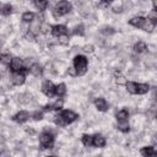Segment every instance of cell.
Listing matches in <instances>:
<instances>
[{
	"instance_id": "20",
	"label": "cell",
	"mask_w": 157,
	"mask_h": 157,
	"mask_svg": "<svg viewBox=\"0 0 157 157\" xmlns=\"http://www.w3.org/2000/svg\"><path fill=\"white\" fill-rule=\"evenodd\" d=\"M39 22L38 21H36V22H33L32 24V26H31V30H30V33L32 35V36H36V35H38V32H39Z\"/></svg>"
},
{
	"instance_id": "38",
	"label": "cell",
	"mask_w": 157,
	"mask_h": 157,
	"mask_svg": "<svg viewBox=\"0 0 157 157\" xmlns=\"http://www.w3.org/2000/svg\"><path fill=\"white\" fill-rule=\"evenodd\" d=\"M69 74L71 75V76H75V75H77V72H76V70H75V68H69Z\"/></svg>"
},
{
	"instance_id": "26",
	"label": "cell",
	"mask_w": 157,
	"mask_h": 157,
	"mask_svg": "<svg viewBox=\"0 0 157 157\" xmlns=\"http://www.w3.org/2000/svg\"><path fill=\"white\" fill-rule=\"evenodd\" d=\"M19 98H20V102H21V103H28V102H31V100H32L31 95H28V93L21 95Z\"/></svg>"
},
{
	"instance_id": "23",
	"label": "cell",
	"mask_w": 157,
	"mask_h": 157,
	"mask_svg": "<svg viewBox=\"0 0 157 157\" xmlns=\"http://www.w3.org/2000/svg\"><path fill=\"white\" fill-rule=\"evenodd\" d=\"M33 19H35V14L33 13H25L24 15H22V20L25 21V22H32L33 21Z\"/></svg>"
},
{
	"instance_id": "18",
	"label": "cell",
	"mask_w": 157,
	"mask_h": 157,
	"mask_svg": "<svg viewBox=\"0 0 157 157\" xmlns=\"http://www.w3.org/2000/svg\"><path fill=\"white\" fill-rule=\"evenodd\" d=\"M134 50H135L136 53H144V52L146 50V44H145L144 42H137V43L135 44V47H134Z\"/></svg>"
},
{
	"instance_id": "15",
	"label": "cell",
	"mask_w": 157,
	"mask_h": 157,
	"mask_svg": "<svg viewBox=\"0 0 157 157\" xmlns=\"http://www.w3.org/2000/svg\"><path fill=\"white\" fill-rule=\"evenodd\" d=\"M30 71H31V74H32L33 76H39V75L42 74V66H41L39 64H33V65L31 66Z\"/></svg>"
},
{
	"instance_id": "16",
	"label": "cell",
	"mask_w": 157,
	"mask_h": 157,
	"mask_svg": "<svg viewBox=\"0 0 157 157\" xmlns=\"http://www.w3.org/2000/svg\"><path fill=\"white\" fill-rule=\"evenodd\" d=\"M129 123H128V120H120V122H118V129L120 130V131H123V133H128L129 131Z\"/></svg>"
},
{
	"instance_id": "27",
	"label": "cell",
	"mask_w": 157,
	"mask_h": 157,
	"mask_svg": "<svg viewBox=\"0 0 157 157\" xmlns=\"http://www.w3.org/2000/svg\"><path fill=\"white\" fill-rule=\"evenodd\" d=\"M63 103H64L63 100H58V101H55V102L50 106V108H52V109H55V111H59V109L63 107Z\"/></svg>"
},
{
	"instance_id": "11",
	"label": "cell",
	"mask_w": 157,
	"mask_h": 157,
	"mask_svg": "<svg viewBox=\"0 0 157 157\" xmlns=\"http://www.w3.org/2000/svg\"><path fill=\"white\" fill-rule=\"evenodd\" d=\"M13 82H14L15 85H17V86L22 85V84L25 82V75L21 74V72H15V74L13 75Z\"/></svg>"
},
{
	"instance_id": "39",
	"label": "cell",
	"mask_w": 157,
	"mask_h": 157,
	"mask_svg": "<svg viewBox=\"0 0 157 157\" xmlns=\"http://www.w3.org/2000/svg\"><path fill=\"white\" fill-rule=\"evenodd\" d=\"M152 157H157V155H156V153H155V155H153V156H152Z\"/></svg>"
},
{
	"instance_id": "9",
	"label": "cell",
	"mask_w": 157,
	"mask_h": 157,
	"mask_svg": "<svg viewBox=\"0 0 157 157\" xmlns=\"http://www.w3.org/2000/svg\"><path fill=\"white\" fill-rule=\"evenodd\" d=\"M24 68V63L20 58H14L13 61H11V69L16 72H20V70Z\"/></svg>"
},
{
	"instance_id": "30",
	"label": "cell",
	"mask_w": 157,
	"mask_h": 157,
	"mask_svg": "<svg viewBox=\"0 0 157 157\" xmlns=\"http://www.w3.org/2000/svg\"><path fill=\"white\" fill-rule=\"evenodd\" d=\"M35 5L39 9V10H44L48 6V2H35Z\"/></svg>"
},
{
	"instance_id": "1",
	"label": "cell",
	"mask_w": 157,
	"mask_h": 157,
	"mask_svg": "<svg viewBox=\"0 0 157 157\" xmlns=\"http://www.w3.org/2000/svg\"><path fill=\"white\" fill-rule=\"evenodd\" d=\"M74 65L77 75H84L87 71V59L84 55H77L74 59Z\"/></svg>"
},
{
	"instance_id": "4",
	"label": "cell",
	"mask_w": 157,
	"mask_h": 157,
	"mask_svg": "<svg viewBox=\"0 0 157 157\" xmlns=\"http://www.w3.org/2000/svg\"><path fill=\"white\" fill-rule=\"evenodd\" d=\"M60 117L63 118V120H64L65 124H70V123H72V122L76 120L77 114H75L72 111H64V112L60 114Z\"/></svg>"
},
{
	"instance_id": "14",
	"label": "cell",
	"mask_w": 157,
	"mask_h": 157,
	"mask_svg": "<svg viewBox=\"0 0 157 157\" xmlns=\"http://www.w3.org/2000/svg\"><path fill=\"white\" fill-rule=\"evenodd\" d=\"M148 91V85L147 84H136V93L139 95H145Z\"/></svg>"
},
{
	"instance_id": "33",
	"label": "cell",
	"mask_w": 157,
	"mask_h": 157,
	"mask_svg": "<svg viewBox=\"0 0 157 157\" xmlns=\"http://www.w3.org/2000/svg\"><path fill=\"white\" fill-rule=\"evenodd\" d=\"M102 33L106 35V36L113 35V33H114V30H113L112 27H103V28H102Z\"/></svg>"
},
{
	"instance_id": "41",
	"label": "cell",
	"mask_w": 157,
	"mask_h": 157,
	"mask_svg": "<svg viewBox=\"0 0 157 157\" xmlns=\"http://www.w3.org/2000/svg\"><path fill=\"white\" fill-rule=\"evenodd\" d=\"M48 157H53V156H48Z\"/></svg>"
},
{
	"instance_id": "32",
	"label": "cell",
	"mask_w": 157,
	"mask_h": 157,
	"mask_svg": "<svg viewBox=\"0 0 157 157\" xmlns=\"http://www.w3.org/2000/svg\"><path fill=\"white\" fill-rule=\"evenodd\" d=\"M74 33H75V35H80V36H82V35L85 33V30H84V26H82V25H80V26H77V27L75 28V31H74Z\"/></svg>"
},
{
	"instance_id": "36",
	"label": "cell",
	"mask_w": 157,
	"mask_h": 157,
	"mask_svg": "<svg viewBox=\"0 0 157 157\" xmlns=\"http://www.w3.org/2000/svg\"><path fill=\"white\" fill-rule=\"evenodd\" d=\"M32 117H33L35 120H41V119L43 118V113H42V112H35Z\"/></svg>"
},
{
	"instance_id": "37",
	"label": "cell",
	"mask_w": 157,
	"mask_h": 157,
	"mask_svg": "<svg viewBox=\"0 0 157 157\" xmlns=\"http://www.w3.org/2000/svg\"><path fill=\"white\" fill-rule=\"evenodd\" d=\"M82 50H84V52H86V53H92V52H93V46H91V44H86V46L82 48Z\"/></svg>"
},
{
	"instance_id": "21",
	"label": "cell",
	"mask_w": 157,
	"mask_h": 157,
	"mask_svg": "<svg viewBox=\"0 0 157 157\" xmlns=\"http://www.w3.org/2000/svg\"><path fill=\"white\" fill-rule=\"evenodd\" d=\"M128 117H129V113H128L126 109H123V111L118 112V114H117L118 122H120V120H128Z\"/></svg>"
},
{
	"instance_id": "3",
	"label": "cell",
	"mask_w": 157,
	"mask_h": 157,
	"mask_svg": "<svg viewBox=\"0 0 157 157\" xmlns=\"http://www.w3.org/2000/svg\"><path fill=\"white\" fill-rule=\"evenodd\" d=\"M53 135L49 134V133H43L39 137V141H41V145L44 147V148H50L53 147Z\"/></svg>"
},
{
	"instance_id": "2",
	"label": "cell",
	"mask_w": 157,
	"mask_h": 157,
	"mask_svg": "<svg viewBox=\"0 0 157 157\" xmlns=\"http://www.w3.org/2000/svg\"><path fill=\"white\" fill-rule=\"evenodd\" d=\"M70 10H71V4L70 3H68V2H60V3H58L55 5V8L53 10V15H54L55 19H58V17L68 14Z\"/></svg>"
},
{
	"instance_id": "17",
	"label": "cell",
	"mask_w": 157,
	"mask_h": 157,
	"mask_svg": "<svg viewBox=\"0 0 157 157\" xmlns=\"http://www.w3.org/2000/svg\"><path fill=\"white\" fill-rule=\"evenodd\" d=\"M0 61H2L4 65H10L13 61V58L10 54H2L0 55Z\"/></svg>"
},
{
	"instance_id": "40",
	"label": "cell",
	"mask_w": 157,
	"mask_h": 157,
	"mask_svg": "<svg viewBox=\"0 0 157 157\" xmlns=\"http://www.w3.org/2000/svg\"><path fill=\"white\" fill-rule=\"evenodd\" d=\"M0 11H2V5H0Z\"/></svg>"
},
{
	"instance_id": "7",
	"label": "cell",
	"mask_w": 157,
	"mask_h": 157,
	"mask_svg": "<svg viewBox=\"0 0 157 157\" xmlns=\"http://www.w3.org/2000/svg\"><path fill=\"white\" fill-rule=\"evenodd\" d=\"M145 22H146V19H144V17H134V19H131L130 21H129V24L131 25V26H134V27H139V28H142L144 27V25H145Z\"/></svg>"
},
{
	"instance_id": "34",
	"label": "cell",
	"mask_w": 157,
	"mask_h": 157,
	"mask_svg": "<svg viewBox=\"0 0 157 157\" xmlns=\"http://www.w3.org/2000/svg\"><path fill=\"white\" fill-rule=\"evenodd\" d=\"M41 30H42V32H43V33H48V32H50V31H52V27H50L48 24H43V25L41 26Z\"/></svg>"
},
{
	"instance_id": "25",
	"label": "cell",
	"mask_w": 157,
	"mask_h": 157,
	"mask_svg": "<svg viewBox=\"0 0 157 157\" xmlns=\"http://www.w3.org/2000/svg\"><path fill=\"white\" fill-rule=\"evenodd\" d=\"M11 11H13V6L10 5V4H6V5H4V6H2V13L3 15H9V14H11Z\"/></svg>"
},
{
	"instance_id": "35",
	"label": "cell",
	"mask_w": 157,
	"mask_h": 157,
	"mask_svg": "<svg viewBox=\"0 0 157 157\" xmlns=\"http://www.w3.org/2000/svg\"><path fill=\"white\" fill-rule=\"evenodd\" d=\"M54 122H55L58 125H60V126L65 125V123H64V120H63V118H61L60 115H55V117H54Z\"/></svg>"
},
{
	"instance_id": "5",
	"label": "cell",
	"mask_w": 157,
	"mask_h": 157,
	"mask_svg": "<svg viewBox=\"0 0 157 157\" xmlns=\"http://www.w3.org/2000/svg\"><path fill=\"white\" fill-rule=\"evenodd\" d=\"M42 91H43V93H44L46 96L52 97V96L55 93V87H54V85H53L50 81H46V82L43 84V86H42Z\"/></svg>"
},
{
	"instance_id": "8",
	"label": "cell",
	"mask_w": 157,
	"mask_h": 157,
	"mask_svg": "<svg viewBox=\"0 0 157 157\" xmlns=\"http://www.w3.org/2000/svg\"><path fill=\"white\" fill-rule=\"evenodd\" d=\"M52 31H53V35L57 36V37H60V36H63V35H66V32H68L66 27L63 26V25H57V26H54V27L52 28Z\"/></svg>"
},
{
	"instance_id": "24",
	"label": "cell",
	"mask_w": 157,
	"mask_h": 157,
	"mask_svg": "<svg viewBox=\"0 0 157 157\" xmlns=\"http://www.w3.org/2000/svg\"><path fill=\"white\" fill-rule=\"evenodd\" d=\"M153 28H155V24H152L148 19H146V22H145V25H144L142 30H145V31H147V32H151Z\"/></svg>"
},
{
	"instance_id": "12",
	"label": "cell",
	"mask_w": 157,
	"mask_h": 157,
	"mask_svg": "<svg viewBox=\"0 0 157 157\" xmlns=\"http://www.w3.org/2000/svg\"><path fill=\"white\" fill-rule=\"evenodd\" d=\"M28 118H30L28 113H27V112H24V111H22V112H19V113L14 117V119H15L17 123H25Z\"/></svg>"
},
{
	"instance_id": "22",
	"label": "cell",
	"mask_w": 157,
	"mask_h": 157,
	"mask_svg": "<svg viewBox=\"0 0 157 157\" xmlns=\"http://www.w3.org/2000/svg\"><path fill=\"white\" fill-rule=\"evenodd\" d=\"M125 86H126V90L129 93H131V95L136 93V84L135 82H126Z\"/></svg>"
},
{
	"instance_id": "13",
	"label": "cell",
	"mask_w": 157,
	"mask_h": 157,
	"mask_svg": "<svg viewBox=\"0 0 157 157\" xmlns=\"http://www.w3.org/2000/svg\"><path fill=\"white\" fill-rule=\"evenodd\" d=\"M141 155L144 157H152L155 155V148L152 146H147V147H142L141 148Z\"/></svg>"
},
{
	"instance_id": "19",
	"label": "cell",
	"mask_w": 157,
	"mask_h": 157,
	"mask_svg": "<svg viewBox=\"0 0 157 157\" xmlns=\"http://www.w3.org/2000/svg\"><path fill=\"white\" fill-rule=\"evenodd\" d=\"M65 92H66V86L64 85V84H60V85H58L57 87H55V93L58 95V96H64L65 95Z\"/></svg>"
},
{
	"instance_id": "6",
	"label": "cell",
	"mask_w": 157,
	"mask_h": 157,
	"mask_svg": "<svg viewBox=\"0 0 157 157\" xmlns=\"http://www.w3.org/2000/svg\"><path fill=\"white\" fill-rule=\"evenodd\" d=\"M92 145H95L96 147H104L106 145V139L102 135H95L92 137Z\"/></svg>"
},
{
	"instance_id": "28",
	"label": "cell",
	"mask_w": 157,
	"mask_h": 157,
	"mask_svg": "<svg viewBox=\"0 0 157 157\" xmlns=\"http://www.w3.org/2000/svg\"><path fill=\"white\" fill-rule=\"evenodd\" d=\"M82 142L85 146H91L92 145V136L90 135H84L82 136Z\"/></svg>"
},
{
	"instance_id": "31",
	"label": "cell",
	"mask_w": 157,
	"mask_h": 157,
	"mask_svg": "<svg viewBox=\"0 0 157 157\" xmlns=\"http://www.w3.org/2000/svg\"><path fill=\"white\" fill-rule=\"evenodd\" d=\"M115 80H117V84L118 85H123V84H126V81L124 80V77L123 76H120V74L119 72H115Z\"/></svg>"
},
{
	"instance_id": "29",
	"label": "cell",
	"mask_w": 157,
	"mask_h": 157,
	"mask_svg": "<svg viewBox=\"0 0 157 157\" xmlns=\"http://www.w3.org/2000/svg\"><path fill=\"white\" fill-rule=\"evenodd\" d=\"M58 42H59V44H61V46H66V44H69V37H68L66 35H63V36L59 37Z\"/></svg>"
},
{
	"instance_id": "10",
	"label": "cell",
	"mask_w": 157,
	"mask_h": 157,
	"mask_svg": "<svg viewBox=\"0 0 157 157\" xmlns=\"http://www.w3.org/2000/svg\"><path fill=\"white\" fill-rule=\"evenodd\" d=\"M95 104H96L97 109L101 111V112H106V111L108 109V103L106 102L104 98H97V100L95 101Z\"/></svg>"
}]
</instances>
